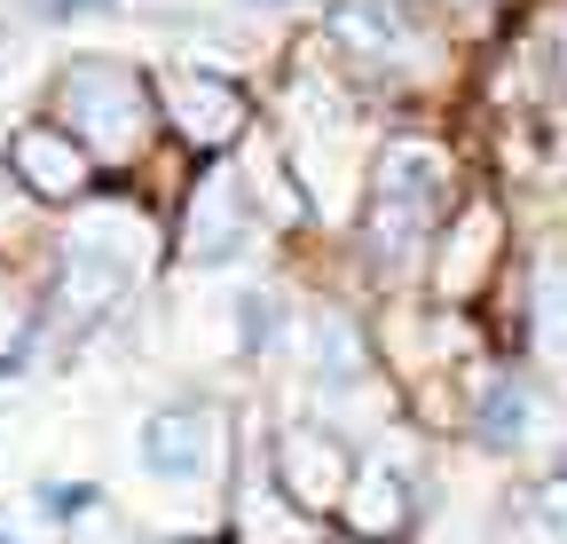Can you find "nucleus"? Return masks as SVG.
<instances>
[{"label":"nucleus","instance_id":"f257e3e1","mask_svg":"<svg viewBox=\"0 0 567 544\" xmlns=\"http://www.w3.org/2000/svg\"><path fill=\"white\" fill-rule=\"evenodd\" d=\"M442 158L434 151H386L379 166V189H371V253L402 260L425 245V222L442 214Z\"/></svg>","mask_w":567,"mask_h":544},{"label":"nucleus","instance_id":"f03ea898","mask_svg":"<svg viewBox=\"0 0 567 544\" xmlns=\"http://www.w3.org/2000/svg\"><path fill=\"white\" fill-rule=\"evenodd\" d=\"M55 103H63V119H87L80 134H95L103 151H126V143H134V103H142V88H134V72H118L111 55H87L80 72L55 88Z\"/></svg>","mask_w":567,"mask_h":544},{"label":"nucleus","instance_id":"7ed1b4c3","mask_svg":"<svg viewBox=\"0 0 567 544\" xmlns=\"http://www.w3.org/2000/svg\"><path fill=\"white\" fill-rule=\"evenodd\" d=\"M9 166H17L40 197H80V182H87V158L63 143V126H24L17 143H9Z\"/></svg>","mask_w":567,"mask_h":544},{"label":"nucleus","instance_id":"20e7f679","mask_svg":"<svg viewBox=\"0 0 567 544\" xmlns=\"http://www.w3.org/2000/svg\"><path fill=\"white\" fill-rule=\"evenodd\" d=\"M205 411H189V402H174V411H158L151 427H142V465L158 473V482H189V473L205 465Z\"/></svg>","mask_w":567,"mask_h":544},{"label":"nucleus","instance_id":"39448f33","mask_svg":"<svg viewBox=\"0 0 567 544\" xmlns=\"http://www.w3.org/2000/svg\"><path fill=\"white\" fill-rule=\"evenodd\" d=\"M197 260H229L237 245H245V197L213 174L205 189H197V222H189V237H182Z\"/></svg>","mask_w":567,"mask_h":544},{"label":"nucleus","instance_id":"423d86ee","mask_svg":"<svg viewBox=\"0 0 567 544\" xmlns=\"http://www.w3.org/2000/svg\"><path fill=\"white\" fill-rule=\"evenodd\" d=\"M481 434L505 442V450L528 434V387H520V379H496V387L481 394Z\"/></svg>","mask_w":567,"mask_h":544},{"label":"nucleus","instance_id":"0eeeda50","mask_svg":"<svg viewBox=\"0 0 567 544\" xmlns=\"http://www.w3.org/2000/svg\"><path fill=\"white\" fill-rule=\"evenodd\" d=\"M237 339H245V348H268V339H276V300L268 292H245L237 300Z\"/></svg>","mask_w":567,"mask_h":544},{"label":"nucleus","instance_id":"6e6552de","mask_svg":"<svg viewBox=\"0 0 567 544\" xmlns=\"http://www.w3.org/2000/svg\"><path fill=\"white\" fill-rule=\"evenodd\" d=\"M95 497H103L95 482H71V490H55V482H48V490H40V513H48V521H80Z\"/></svg>","mask_w":567,"mask_h":544},{"label":"nucleus","instance_id":"1a4fd4ad","mask_svg":"<svg viewBox=\"0 0 567 544\" xmlns=\"http://www.w3.org/2000/svg\"><path fill=\"white\" fill-rule=\"evenodd\" d=\"M103 9H118V0H40L48 24H80V17H103Z\"/></svg>","mask_w":567,"mask_h":544},{"label":"nucleus","instance_id":"9d476101","mask_svg":"<svg viewBox=\"0 0 567 544\" xmlns=\"http://www.w3.org/2000/svg\"><path fill=\"white\" fill-rule=\"evenodd\" d=\"M252 9H284V0H252Z\"/></svg>","mask_w":567,"mask_h":544},{"label":"nucleus","instance_id":"9b49d317","mask_svg":"<svg viewBox=\"0 0 567 544\" xmlns=\"http://www.w3.org/2000/svg\"><path fill=\"white\" fill-rule=\"evenodd\" d=\"M0 544H17V536H9V528H0Z\"/></svg>","mask_w":567,"mask_h":544}]
</instances>
